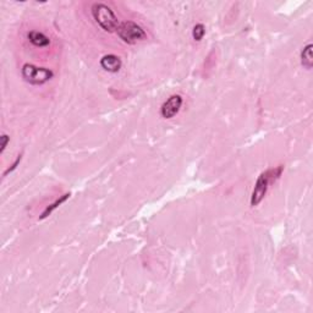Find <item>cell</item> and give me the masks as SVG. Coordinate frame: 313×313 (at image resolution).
Masks as SVG:
<instances>
[{"label":"cell","instance_id":"cell-1","mask_svg":"<svg viewBox=\"0 0 313 313\" xmlns=\"http://www.w3.org/2000/svg\"><path fill=\"white\" fill-rule=\"evenodd\" d=\"M283 170H284V167L279 165V167L272 168V169L261 173V175L257 179L255 187H253L252 195H251V207H256L263 201L269 189V185L272 183H275L282 176Z\"/></svg>","mask_w":313,"mask_h":313},{"label":"cell","instance_id":"cell-2","mask_svg":"<svg viewBox=\"0 0 313 313\" xmlns=\"http://www.w3.org/2000/svg\"><path fill=\"white\" fill-rule=\"evenodd\" d=\"M91 12H92L93 18H95L96 23L102 29H104L105 32L109 33H113L116 32L117 27H119L120 22L117 20L116 15L108 5L102 4V2H96L91 7Z\"/></svg>","mask_w":313,"mask_h":313},{"label":"cell","instance_id":"cell-3","mask_svg":"<svg viewBox=\"0 0 313 313\" xmlns=\"http://www.w3.org/2000/svg\"><path fill=\"white\" fill-rule=\"evenodd\" d=\"M21 76L29 85L42 86L54 77V72L47 68H38L33 64H25L21 69Z\"/></svg>","mask_w":313,"mask_h":313},{"label":"cell","instance_id":"cell-4","mask_svg":"<svg viewBox=\"0 0 313 313\" xmlns=\"http://www.w3.org/2000/svg\"><path fill=\"white\" fill-rule=\"evenodd\" d=\"M116 34L122 42L131 45L147 39L146 31L133 21L120 22L119 27L116 29Z\"/></svg>","mask_w":313,"mask_h":313},{"label":"cell","instance_id":"cell-5","mask_svg":"<svg viewBox=\"0 0 313 313\" xmlns=\"http://www.w3.org/2000/svg\"><path fill=\"white\" fill-rule=\"evenodd\" d=\"M183 103L184 100L181 96L179 95L171 96V97L168 98V100L163 103L162 108H160V115H162L164 119H171V117H174L179 111H180Z\"/></svg>","mask_w":313,"mask_h":313},{"label":"cell","instance_id":"cell-6","mask_svg":"<svg viewBox=\"0 0 313 313\" xmlns=\"http://www.w3.org/2000/svg\"><path fill=\"white\" fill-rule=\"evenodd\" d=\"M101 66L103 70H105L106 72H110V74H116V72L120 71L122 66V61L117 55L114 54H108L104 55L103 58L101 59Z\"/></svg>","mask_w":313,"mask_h":313},{"label":"cell","instance_id":"cell-7","mask_svg":"<svg viewBox=\"0 0 313 313\" xmlns=\"http://www.w3.org/2000/svg\"><path fill=\"white\" fill-rule=\"evenodd\" d=\"M27 38L29 43H32L37 48H45L50 44V39L44 33L38 31H29Z\"/></svg>","mask_w":313,"mask_h":313},{"label":"cell","instance_id":"cell-8","mask_svg":"<svg viewBox=\"0 0 313 313\" xmlns=\"http://www.w3.org/2000/svg\"><path fill=\"white\" fill-rule=\"evenodd\" d=\"M312 48H313V45L310 43V44H307L301 52V64L305 69H307V70H311L313 66Z\"/></svg>","mask_w":313,"mask_h":313},{"label":"cell","instance_id":"cell-9","mask_svg":"<svg viewBox=\"0 0 313 313\" xmlns=\"http://www.w3.org/2000/svg\"><path fill=\"white\" fill-rule=\"evenodd\" d=\"M70 196H71V194H65V195H63V196L59 197V199H58L57 201H55V202H53L52 205H49L47 208H45L44 212H43V213L41 214V216H39V219H45V218H48V216H49L50 214L54 212V210L57 209L58 207H60V206L63 205L64 202H66V200L70 199Z\"/></svg>","mask_w":313,"mask_h":313},{"label":"cell","instance_id":"cell-10","mask_svg":"<svg viewBox=\"0 0 313 313\" xmlns=\"http://www.w3.org/2000/svg\"><path fill=\"white\" fill-rule=\"evenodd\" d=\"M206 34V26L203 23H197L192 29V38L196 42H201Z\"/></svg>","mask_w":313,"mask_h":313},{"label":"cell","instance_id":"cell-11","mask_svg":"<svg viewBox=\"0 0 313 313\" xmlns=\"http://www.w3.org/2000/svg\"><path fill=\"white\" fill-rule=\"evenodd\" d=\"M9 142H10V136L6 135V133H2V135L0 136V154L4 153Z\"/></svg>","mask_w":313,"mask_h":313},{"label":"cell","instance_id":"cell-12","mask_svg":"<svg viewBox=\"0 0 313 313\" xmlns=\"http://www.w3.org/2000/svg\"><path fill=\"white\" fill-rule=\"evenodd\" d=\"M21 159H22V154H20V156H17V158H16V160L14 163H12V165L11 167L9 168V169H6L4 171V174H2V178H5V176L7 175V174H10V173H12V171H14L16 168H17V165L20 164L21 163Z\"/></svg>","mask_w":313,"mask_h":313}]
</instances>
